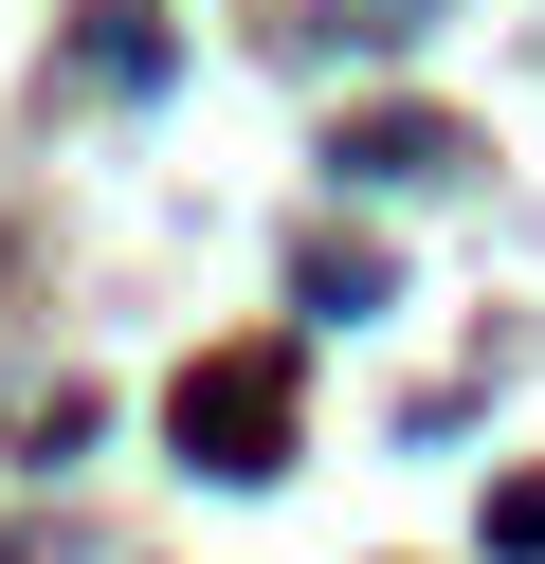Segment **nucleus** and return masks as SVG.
<instances>
[{
    "instance_id": "obj_1",
    "label": "nucleus",
    "mask_w": 545,
    "mask_h": 564,
    "mask_svg": "<svg viewBox=\"0 0 545 564\" xmlns=\"http://www.w3.org/2000/svg\"><path fill=\"white\" fill-rule=\"evenodd\" d=\"M273 437H291V365L273 346H237V365L182 382V455H200V474H273Z\"/></svg>"
}]
</instances>
